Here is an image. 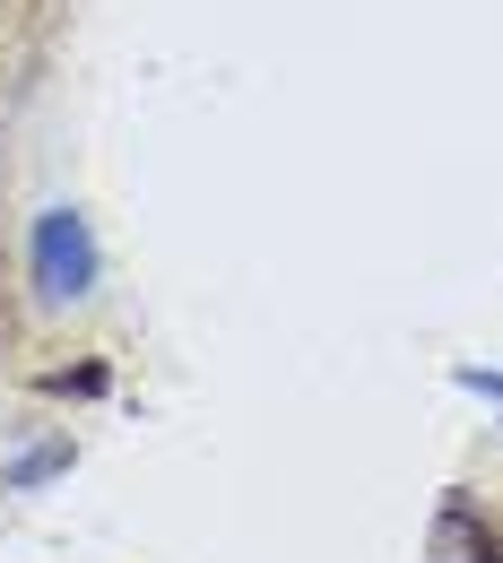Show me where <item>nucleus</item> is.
Segmentation results:
<instances>
[{
  "label": "nucleus",
  "mask_w": 503,
  "mask_h": 563,
  "mask_svg": "<svg viewBox=\"0 0 503 563\" xmlns=\"http://www.w3.org/2000/svg\"><path fill=\"white\" fill-rule=\"evenodd\" d=\"M35 269H44V295H53V303H78V295H87L96 261H87V225H78L70 209H53L35 225Z\"/></svg>",
  "instance_id": "nucleus-1"
}]
</instances>
